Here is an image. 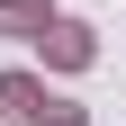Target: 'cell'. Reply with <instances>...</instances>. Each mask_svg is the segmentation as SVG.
<instances>
[{"instance_id": "1", "label": "cell", "mask_w": 126, "mask_h": 126, "mask_svg": "<svg viewBox=\"0 0 126 126\" xmlns=\"http://www.w3.org/2000/svg\"><path fill=\"white\" fill-rule=\"evenodd\" d=\"M0 27H45V9L36 0H0Z\"/></svg>"}, {"instance_id": "2", "label": "cell", "mask_w": 126, "mask_h": 126, "mask_svg": "<svg viewBox=\"0 0 126 126\" xmlns=\"http://www.w3.org/2000/svg\"><path fill=\"white\" fill-rule=\"evenodd\" d=\"M36 126H81V117H72V108H54V117H36Z\"/></svg>"}]
</instances>
